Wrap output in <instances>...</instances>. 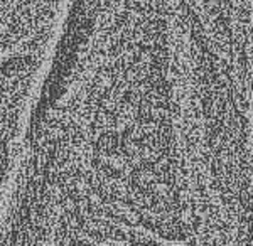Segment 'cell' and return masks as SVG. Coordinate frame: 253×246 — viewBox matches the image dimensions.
I'll use <instances>...</instances> for the list:
<instances>
[{"label":"cell","mask_w":253,"mask_h":246,"mask_svg":"<svg viewBox=\"0 0 253 246\" xmlns=\"http://www.w3.org/2000/svg\"><path fill=\"white\" fill-rule=\"evenodd\" d=\"M0 245L252 246V0H66Z\"/></svg>","instance_id":"cell-1"}]
</instances>
